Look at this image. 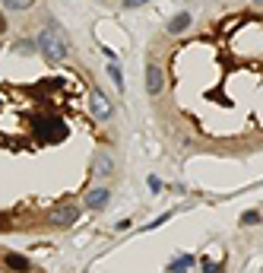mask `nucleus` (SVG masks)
Wrapping results in <instances>:
<instances>
[{"label": "nucleus", "instance_id": "1", "mask_svg": "<svg viewBox=\"0 0 263 273\" xmlns=\"http://www.w3.org/2000/svg\"><path fill=\"white\" fill-rule=\"evenodd\" d=\"M35 45H39L42 58L51 61V64H64V61H67V54H70V42L64 39V32L54 26V23L35 35Z\"/></svg>", "mask_w": 263, "mask_h": 273}, {"label": "nucleus", "instance_id": "2", "mask_svg": "<svg viewBox=\"0 0 263 273\" xmlns=\"http://www.w3.org/2000/svg\"><path fill=\"white\" fill-rule=\"evenodd\" d=\"M45 220H48L54 229H67V226H73V223L80 220V210L73 207V204H61V207L48 210V213H45Z\"/></svg>", "mask_w": 263, "mask_h": 273}, {"label": "nucleus", "instance_id": "3", "mask_svg": "<svg viewBox=\"0 0 263 273\" xmlns=\"http://www.w3.org/2000/svg\"><path fill=\"white\" fill-rule=\"evenodd\" d=\"M89 108H92V118H96V121H108L111 112H115V108H111V102H108V96L102 93L99 86L89 89Z\"/></svg>", "mask_w": 263, "mask_h": 273}, {"label": "nucleus", "instance_id": "4", "mask_svg": "<svg viewBox=\"0 0 263 273\" xmlns=\"http://www.w3.org/2000/svg\"><path fill=\"white\" fill-rule=\"evenodd\" d=\"M162 89H165V70L156 61H149L146 64V93L149 96H162Z\"/></svg>", "mask_w": 263, "mask_h": 273}, {"label": "nucleus", "instance_id": "5", "mask_svg": "<svg viewBox=\"0 0 263 273\" xmlns=\"http://www.w3.org/2000/svg\"><path fill=\"white\" fill-rule=\"evenodd\" d=\"M108 200H111V188H92L86 194V207L96 213V210H105L108 207Z\"/></svg>", "mask_w": 263, "mask_h": 273}, {"label": "nucleus", "instance_id": "6", "mask_svg": "<svg viewBox=\"0 0 263 273\" xmlns=\"http://www.w3.org/2000/svg\"><path fill=\"white\" fill-rule=\"evenodd\" d=\"M92 175L111 178V175H115V159H111L108 153H96V156H92Z\"/></svg>", "mask_w": 263, "mask_h": 273}, {"label": "nucleus", "instance_id": "7", "mask_svg": "<svg viewBox=\"0 0 263 273\" xmlns=\"http://www.w3.org/2000/svg\"><path fill=\"white\" fill-rule=\"evenodd\" d=\"M191 23H194V13H191V10H184V13L172 16V20H168V35H181V32H187V29H191Z\"/></svg>", "mask_w": 263, "mask_h": 273}, {"label": "nucleus", "instance_id": "8", "mask_svg": "<svg viewBox=\"0 0 263 273\" xmlns=\"http://www.w3.org/2000/svg\"><path fill=\"white\" fill-rule=\"evenodd\" d=\"M108 77L115 80V86H118V93H124V74H121V67H118V64H108Z\"/></svg>", "mask_w": 263, "mask_h": 273}, {"label": "nucleus", "instance_id": "9", "mask_svg": "<svg viewBox=\"0 0 263 273\" xmlns=\"http://www.w3.org/2000/svg\"><path fill=\"white\" fill-rule=\"evenodd\" d=\"M4 7L20 13V10H29V7H35V0H4Z\"/></svg>", "mask_w": 263, "mask_h": 273}, {"label": "nucleus", "instance_id": "10", "mask_svg": "<svg viewBox=\"0 0 263 273\" xmlns=\"http://www.w3.org/2000/svg\"><path fill=\"white\" fill-rule=\"evenodd\" d=\"M260 223H263V216L257 210H248V213L241 216V226H260Z\"/></svg>", "mask_w": 263, "mask_h": 273}, {"label": "nucleus", "instance_id": "11", "mask_svg": "<svg viewBox=\"0 0 263 273\" xmlns=\"http://www.w3.org/2000/svg\"><path fill=\"white\" fill-rule=\"evenodd\" d=\"M203 273H222V267L216 261H203Z\"/></svg>", "mask_w": 263, "mask_h": 273}, {"label": "nucleus", "instance_id": "12", "mask_svg": "<svg viewBox=\"0 0 263 273\" xmlns=\"http://www.w3.org/2000/svg\"><path fill=\"white\" fill-rule=\"evenodd\" d=\"M143 4H149V0H124V10H137Z\"/></svg>", "mask_w": 263, "mask_h": 273}, {"label": "nucleus", "instance_id": "13", "mask_svg": "<svg viewBox=\"0 0 263 273\" xmlns=\"http://www.w3.org/2000/svg\"><path fill=\"white\" fill-rule=\"evenodd\" d=\"M149 188H153V194H159V191H162V181L153 175V178H149Z\"/></svg>", "mask_w": 263, "mask_h": 273}, {"label": "nucleus", "instance_id": "14", "mask_svg": "<svg viewBox=\"0 0 263 273\" xmlns=\"http://www.w3.org/2000/svg\"><path fill=\"white\" fill-rule=\"evenodd\" d=\"M7 32V16H4V10H0V35Z\"/></svg>", "mask_w": 263, "mask_h": 273}, {"label": "nucleus", "instance_id": "15", "mask_svg": "<svg viewBox=\"0 0 263 273\" xmlns=\"http://www.w3.org/2000/svg\"><path fill=\"white\" fill-rule=\"evenodd\" d=\"M254 4H257V7H263V0H254Z\"/></svg>", "mask_w": 263, "mask_h": 273}]
</instances>
